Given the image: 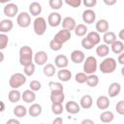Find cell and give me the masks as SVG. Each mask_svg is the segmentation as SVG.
<instances>
[{
  "label": "cell",
  "instance_id": "27",
  "mask_svg": "<svg viewBox=\"0 0 124 124\" xmlns=\"http://www.w3.org/2000/svg\"><path fill=\"white\" fill-rule=\"evenodd\" d=\"M109 53V47L106 44H101L96 47V54L99 57H106Z\"/></svg>",
  "mask_w": 124,
  "mask_h": 124
},
{
  "label": "cell",
  "instance_id": "31",
  "mask_svg": "<svg viewBox=\"0 0 124 124\" xmlns=\"http://www.w3.org/2000/svg\"><path fill=\"white\" fill-rule=\"evenodd\" d=\"M86 37L89 39V41H90L94 46L99 45V44H100V42H101V37H100V35H99V33H98L97 31L89 32V33L87 34V36H86Z\"/></svg>",
  "mask_w": 124,
  "mask_h": 124
},
{
  "label": "cell",
  "instance_id": "50",
  "mask_svg": "<svg viewBox=\"0 0 124 124\" xmlns=\"http://www.w3.org/2000/svg\"><path fill=\"white\" fill-rule=\"evenodd\" d=\"M6 124H20V122L15 118H11L6 122Z\"/></svg>",
  "mask_w": 124,
  "mask_h": 124
},
{
  "label": "cell",
  "instance_id": "42",
  "mask_svg": "<svg viewBox=\"0 0 124 124\" xmlns=\"http://www.w3.org/2000/svg\"><path fill=\"white\" fill-rule=\"evenodd\" d=\"M87 75L85 73H78L76 76H75V80L78 82V83H84L86 82L87 80Z\"/></svg>",
  "mask_w": 124,
  "mask_h": 124
},
{
  "label": "cell",
  "instance_id": "2",
  "mask_svg": "<svg viewBox=\"0 0 124 124\" xmlns=\"http://www.w3.org/2000/svg\"><path fill=\"white\" fill-rule=\"evenodd\" d=\"M103 74H111L116 69V60L112 57H106L99 66Z\"/></svg>",
  "mask_w": 124,
  "mask_h": 124
},
{
  "label": "cell",
  "instance_id": "56",
  "mask_svg": "<svg viewBox=\"0 0 124 124\" xmlns=\"http://www.w3.org/2000/svg\"><path fill=\"white\" fill-rule=\"evenodd\" d=\"M1 104H2V108H1V111H4V109H5V108H4V103L2 102Z\"/></svg>",
  "mask_w": 124,
  "mask_h": 124
},
{
  "label": "cell",
  "instance_id": "54",
  "mask_svg": "<svg viewBox=\"0 0 124 124\" xmlns=\"http://www.w3.org/2000/svg\"><path fill=\"white\" fill-rule=\"evenodd\" d=\"M0 56H1V59H0V62H3V60H4V53L1 51L0 52Z\"/></svg>",
  "mask_w": 124,
  "mask_h": 124
},
{
  "label": "cell",
  "instance_id": "43",
  "mask_svg": "<svg viewBox=\"0 0 124 124\" xmlns=\"http://www.w3.org/2000/svg\"><path fill=\"white\" fill-rule=\"evenodd\" d=\"M81 46L83 47V48H85V49H92L95 46L89 41V39L87 38V37H85V38H83L82 40H81Z\"/></svg>",
  "mask_w": 124,
  "mask_h": 124
},
{
  "label": "cell",
  "instance_id": "11",
  "mask_svg": "<svg viewBox=\"0 0 124 124\" xmlns=\"http://www.w3.org/2000/svg\"><path fill=\"white\" fill-rule=\"evenodd\" d=\"M62 27H63V29H66V30H69V31H73L77 27V22H76L74 17L66 16L62 20Z\"/></svg>",
  "mask_w": 124,
  "mask_h": 124
},
{
  "label": "cell",
  "instance_id": "21",
  "mask_svg": "<svg viewBox=\"0 0 124 124\" xmlns=\"http://www.w3.org/2000/svg\"><path fill=\"white\" fill-rule=\"evenodd\" d=\"M42 111H43L42 106H41L40 104H37V103L32 104V105L29 107V108H28V113H29V115L32 116V117H37V116H39V115L42 113Z\"/></svg>",
  "mask_w": 124,
  "mask_h": 124
},
{
  "label": "cell",
  "instance_id": "37",
  "mask_svg": "<svg viewBox=\"0 0 124 124\" xmlns=\"http://www.w3.org/2000/svg\"><path fill=\"white\" fill-rule=\"evenodd\" d=\"M23 68H24L23 69L24 75L27 76V77H31L35 73V64L33 62L30 63V64H28V65H26V66H24Z\"/></svg>",
  "mask_w": 124,
  "mask_h": 124
},
{
  "label": "cell",
  "instance_id": "53",
  "mask_svg": "<svg viewBox=\"0 0 124 124\" xmlns=\"http://www.w3.org/2000/svg\"><path fill=\"white\" fill-rule=\"evenodd\" d=\"M118 37H119V39H120L121 41H124V28L121 29V30L119 31V33H118Z\"/></svg>",
  "mask_w": 124,
  "mask_h": 124
},
{
  "label": "cell",
  "instance_id": "22",
  "mask_svg": "<svg viewBox=\"0 0 124 124\" xmlns=\"http://www.w3.org/2000/svg\"><path fill=\"white\" fill-rule=\"evenodd\" d=\"M57 78H58L59 80L63 81V82H66V81H69L72 78V73H71L70 70L61 69L57 73Z\"/></svg>",
  "mask_w": 124,
  "mask_h": 124
},
{
  "label": "cell",
  "instance_id": "38",
  "mask_svg": "<svg viewBox=\"0 0 124 124\" xmlns=\"http://www.w3.org/2000/svg\"><path fill=\"white\" fill-rule=\"evenodd\" d=\"M64 110V107L62 104H51V111L56 114V115H59L63 112Z\"/></svg>",
  "mask_w": 124,
  "mask_h": 124
},
{
  "label": "cell",
  "instance_id": "36",
  "mask_svg": "<svg viewBox=\"0 0 124 124\" xmlns=\"http://www.w3.org/2000/svg\"><path fill=\"white\" fill-rule=\"evenodd\" d=\"M48 86H49L50 90L54 91V92H63V90H64V87H63L62 83H60V82L49 81L48 82Z\"/></svg>",
  "mask_w": 124,
  "mask_h": 124
},
{
  "label": "cell",
  "instance_id": "35",
  "mask_svg": "<svg viewBox=\"0 0 124 124\" xmlns=\"http://www.w3.org/2000/svg\"><path fill=\"white\" fill-rule=\"evenodd\" d=\"M86 83H87V85L89 87H95V86H97L98 83H99V78H98V76H96L94 74L93 75H88Z\"/></svg>",
  "mask_w": 124,
  "mask_h": 124
},
{
  "label": "cell",
  "instance_id": "16",
  "mask_svg": "<svg viewBox=\"0 0 124 124\" xmlns=\"http://www.w3.org/2000/svg\"><path fill=\"white\" fill-rule=\"evenodd\" d=\"M65 108H66L67 112H69L71 114H76V113L79 112L80 106L75 101H69V102H67V104L65 106Z\"/></svg>",
  "mask_w": 124,
  "mask_h": 124
},
{
  "label": "cell",
  "instance_id": "19",
  "mask_svg": "<svg viewBox=\"0 0 124 124\" xmlns=\"http://www.w3.org/2000/svg\"><path fill=\"white\" fill-rule=\"evenodd\" d=\"M121 91V85L120 83L118 82H112L110 83V85L108 86V96L113 98V97H116Z\"/></svg>",
  "mask_w": 124,
  "mask_h": 124
},
{
  "label": "cell",
  "instance_id": "20",
  "mask_svg": "<svg viewBox=\"0 0 124 124\" xmlns=\"http://www.w3.org/2000/svg\"><path fill=\"white\" fill-rule=\"evenodd\" d=\"M22 100L27 103V104H31L36 100V94L34 91H32L31 89H26L23 91L22 96H21Z\"/></svg>",
  "mask_w": 124,
  "mask_h": 124
},
{
  "label": "cell",
  "instance_id": "40",
  "mask_svg": "<svg viewBox=\"0 0 124 124\" xmlns=\"http://www.w3.org/2000/svg\"><path fill=\"white\" fill-rule=\"evenodd\" d=\"M49 7L53 10H59L62 5H63V1L62 0H49L48 1Z\"/></svg>",
  "mask_w": 124,
  "mask_h": 124
},
{
  "label": "cell",
  "instance_id": "15",
  "mask_svg": "<svg viewBox=\"0 0 124 124\" xmlns=\"http://www.w3.org/2000/svg\"><path fill=\"white\" fill-rule=\"evenodd\" d=\"M96 106L98 107V108L102 109V110H106L108 107H109V100L107 96H99L97 98V101H96Z\"/></svg>",
  "mask_w": 124,
  "mask_h": 124
},
{
  "label": "cell",
  "instance_id": "17",
  "mask_svg": "<svg viewBox=\"0 0 124 124\" xmlns=\"http://www.w3.org/2000/svg\"><path fill=\"white\" fill-rule=\"evenodd\" d=\"M14 27V23L11 19H2L0 21V32L1 33H7V32H10Z\"/></svg>",
  "mask_w": 124,
  "mask_h": 124
},
{
  "label": "cell",
  "instance_id": "24",
  "mask_svg": "<svg viewBox=\"0 0 124 124\" xmlns=\"http://www.w3.org/2000/svg\"><path fill=\"white\" fill-rule=\"evenodd\" d=\"M29 13L31 14V16H34L38 17V16H40L41 13H42L41 4L38 3V2H32L29 5Z\"/></svg>",
  "mask_w": 124,
  "mask_h": 124
},
{
  "label": "cell",
  "instance_id": "51",
  "mask_svg": "<svg viewBox=\"0 0 124 124\" xmlns=\"http://www.w3.org/2000/svg\"><path fill=\"white\" fill-rule=\"evenodd\" d=\"M104 3L108 6H112L116 3V0H104Z\"/></svg>",
  "mask_w": 124,
  "mask_h": 124
},
{
  "label": "cell",
  "instance_id": "48",
  "mask_svg": "<svg viewBox=\"0 0 124 124\" xmlns=\"http://www.w3.org/2000/svg\"><path fill=\"white\" fill-rule=\"evenodd\" d=\"M117 62L121 65H124V51L122 53H120L117 57Z\"/></svg>",
  "mask_w": 124,
  "mask_h": 124
},
{
  "label": "cell",
  "instance_id": "32",
  "mask_svg": "<svg viewBox=\"0 0 124 124\" xmlns=\"http://www.w3.org/2000/svg\"><path fill=\"white\" fill-rule=\"evenodd\" d=\"M27 112V108L22 105H17L14 108V114L17 117H24Z\"/></svg>",
  "mask_w": 124,
  "mask_h": 124
},
{
  "label": "cell",
  "instance_id": "26",
  "mask_svg": "<svg viewBox=\"0 0 124 124\" xmlns=\"http://www.w3.org/2000/svg\"><path fill=\"white\" fill-rule=\"evenodd\" d=\"M103 41H104V44H106V45H112L115 41H117L116 40V35H115V33L114 32H111V31H108L107 33H105L104 34V36H103Z\"/></svg>",
  "mask_w": 124,
  "mask_h": 124
},
{
  "label": "cell",
  "instance_id": "41",
  "mask_svg": "<svg viewBox=\"0 0 124 124\" xmlns=\"http://www.w3.org/2000/svg\"><path fill=\"white\" fill-rule=\"evenodd\" d=\"M62 44H60L59 42H57L55 39H52L50 42H49V47H50V49H52V50H54V51H58V50H60L61 48H62Z\"/></svg>",
  "mask_w": 124,
  "mask_h": 124
},
{
  "label": "cell",
  "instance_id": "9",
  "mask_svg": "<svg viewBox=\"0 0 124 124\" xmlns=\"http://www.w3.org/2000/svg\"><path fill=\"white\" fill-rule=\"evenodd\" d=\"M3 12H4V15L7 16L8 17H15L17 15L18 7H17V5L14 4V3H9V4L5 5Z\"/></svg>",
  "mask_w": 124,
  "mask_h": 124
},
{
  "label": "cell",
  "instance_id": "47",
  "mask_svg": "<svg viewBox=\"0 0 124 124\" xmlns=\"http://www.w3.org/2000/svg\"><path fill=\"white\" fill-rule=\"evenodd\" d=\"M97 4V0H84L83 1V5L86 8H93L94 6H96Z\"/></svg>",
  "mask_w": 124,
  "mask_h": 124
},
{
  "label": "cell",
  "instance_id": "25",
  "mask_svg": "<svg viewBox=\"0 0 124 124\" xmlns=\"http://www.w3.org/2000/svg\"><path fill=\"white\" fill-rule=\"evenodd\" d=\"M65 99V95L63 92H54L50 93V101L52 104H62Z\"/></svg>",
  "mask_w": 124,
  "mask_h": 124
},
{
  "label": "cell",
  "instance_id": "5",
  "mask_svg": "<svg viewBox=\"0 0 124 124\" xmlns=\"http://www.w3.org/2000/svg\"><path fill=\"white\" fill-rule=\"evenodd\" d=\"M33 29L36 35L38 36H42L46 33V21L44 17L42 16H38L35 18L34 22H33Z\"/></svg>",
  "mask_w": 124,
  "mask_h": 124
},
{
  "label": "cell",
  "instance_id": "57",
  "mask_svg": "<svg viewBox=\"0 0 124 124\" xmlns=\"http://www.w3.org/2000/svg\"><path fill=\"white\" fill-rule=\"evenodd\" d=\"M40 124H44V123H40Z\"/></svg>",
  "mask_w": 124,
  "mask_h": 124
},
{
  "label": "cell",
  "instance_id": "44",
  "mask_svg": "<svg viewBox=\"0 0 124 124\" xmlns=\"http://www.w3.org/2000/svg\"><path fill=\"white\" fill-rule=\"evenodd\" d=\"M29 87H30V89L32 90V91H39L40 89H41V87H42V84H41V82L39 81V80H36V79H34V80H31L30 81V83H29Z\"/></svg>",
  "mask_w": 124,
  "mask_h": 124
},
{
  "label": "cell",
  "instance_id": "1",
  "mask_svg": "<svg viewBox=\"0 0 124 124\" xmlns=\"http://www.w3.org/2000/svg\"><path fill=\"white\" fill-rule=\"evenodd\" d=\"M33 50L29 46H23L19 48V64L21 66H26L32 63Z\"/></svg>",
  "mask_w": 124,
  "mask_h": 124
},
{
  "label": "cell",
  "instance_id": "45",
  "mask_svg": "<svg viewBox=\"0 0 124 124\" xmlns=\"http://www.w3.org/2000/svg\"><path fill=\"white\" fill-rule=\"evenodd\" d=\"M115 109L116 112L120 115H124V101H119L117 102L116 106H115Z\"/></svg>",
  "mask_w": 124,
  "mask_h": 124
},
{
  "label": "cell",
  "instance_id": "7",
  "mask_svg": "<svg viewBox=\"0 0 124 124\" xmlns=\"http://www.w3.org/2000/svg\"><path fill=\"white\" fill-rule=\"evenodd\" d=\"M71 31H69V30H66V29H61V30H59L55 35H54V38L53 39H55L57 42H59L60 44H65L66 42H68L70 39H71Z\"/></svg>",
  "mask_w": 124,
  "mask_h": 124
},
{
  "label": "cell",
  "instance_id": "52",
  "mask_svg": "<svg viewBox=\"0 0 124 124\" xmlns=\"http://www.w3.org/2000/svg\"><path fill=\"white\" fill-rule=\"evenodd\" d=\"M80 124H95V123H94V121H93L92 119L86 118V119H83V120L81 121V123H80Z\"/></svg>",
  "mask_w": 124,
  "mask_h": 124
},
{
  "label": "cell",
  "instance_id": "34",
  "mask_svg": "<svg viewBox=\"0 0 124 124\" xmlns=\"http://www.w3.org/2000/svg\"><path fill=\"white\" fill-rule=\"evenodd\" d=\"M74 31H75V34L78 37H83L87 33V26L85 24H82V23L78 24Z\"/></svg>",
  "mask_w": 124,
  "mask_h": 124
},
{
  "label": "cell",
  "instance_id": "14",
  "mask_svg": "<svg viewBox=\"0 0 124 124\" xmlns=\"http://www.w3.org/2000/svg\"><path fill=\"white\" fill-rule=\"evenodd\" d=\"M54 64L57 68L65 69L69 64V59L64 54H59L54 58Z\"/></svg>",
  "mask_w": 124,
  "mask_h": 124
},
{
  "label": "cell",
  "instance_id": "6",
  "mask_svg": "<svg viewBox=\"0 0 124 124\" xmlns=\"http://www.w3.org/2000/svg\"><path fill=\"white\" fill-rule=\"evenodd\" d=\"M16 23L22 28H27L31 24V16L26 12H21L16 17Z\"/></svg>",
  "mask_w": 124,
  "mask_h": 124
},
{
  "label": "cell",
  "instance_id": "30",
  "mask_svg": "<svg viewBox=\"0 0 124 124\" xmlns=\"http://www.w3.org/2000/svg\"><path fill=\"white\" fill-rule=\"evenodd\" d=\"M111 50L113 53L115 54H120L124 51V44L122 43V41H115L112 45H111Z\"/></svg>",
  "mask_w": 124,
  "mask_h": 124
},
{
  "label": "cell",
  "instance_id": "4",
  "mask_svg": "<svg viewBox=\"0 0 124 124\" xmlns=\"http://www.w3.org/2000/svg\"><path fill=\"white\" fill-rule=\"evenodd\" d=\"M26 82V76L21 73H16L11 76L9 79V85L13 89H17Z\"/></svg>",
  "mask_w": 124,
  "mask_h": 124
},
{
  "label": "cell",
  "instance_id": "28",
  "mask_svg": "<svg viewBox=\"0 0 124 124\" xmlns=\"http://www.w3.org/2000/svg\"><path fill=\"white\" fill-rule=\"evenodd\" d=\"M114 119V114L110 110H105L100 114V120L103 123H109Z\"/></svg>",
  "mask_w": 124,
  "mask_h": 124
},
{
  "label": "cell",
  "instance_id": "8",
  "mask_svg": "<svg viewBox=\"0 0 124 124\" xmlns=\"http://www.w3.org/2000/svg\"><path fill=\"white\" fill-rule=\"evenodd\" d=\"M61 21H62V17H61V15L57 12H53V13H50L48 17H47V23L49 24V26L51 27H57L61 24Z\"/></svg>",
  "mask_w": 124,
  "mask_h": 124
},
{
  "label": "cell",
  "instance_id": "29",
  "mask_svg": "<svg viewBox=\"0 0 124 124\" xmlns=\"http://www.w3.org/2000/svg\"><path fill=\"white\" fill-rule=\"evenodd\" d=\"M21 94L20 92L17 90V89H12L10 92H9V95H8V98H9V101L11 103H17L20 98H21Z\"/></svg>",
  "mask_w": 124,
  "mask_h": 124
},
{
  "label": "cell",
  "instance_id": "55",
  "mask_svg": "<svg viewBox=\"0 0 124 124\" xmlns=\"http://www.w3.org/2000/svg\"><path fill=\"white\" fill-rule=\"evenodd\" d=\"M121 75L124 77V66L122 67V69H121Z\"/></svg>",
  "mask_w": 124,
  "mask_h": 124
},
{
  "label": "cell",
  "instance_id": "46",
  "mask_svg": "<svg viewBox=\"0 0 124 124\" xmlns=\"http://www.w3.org/2000/svg\"><path fill=\"white\" fill-rule=\"evenodd\" d=\"M65 3L73 8H78L80 6L81 1L80 0H65Z\"/></svg>",
  "mask_w": 124,
  "mask_h": 124
},
{
  "label": "cell",
  "instance_id": "18",
  "mask_svg": "<svg viewBox=\"0 0 124 124\" xmlns=\"http://www.w3.org/2000/svg\"><path fill=\"white\" fill-rule=\"evenodd\" d=\"M108 21L107 19H99L96 22V30L98 33H107L108 31Z\"/></svg>",
  "mask_w": 124,
  "mask_h": 124
},
{
  "label": "cell",
  "instance_id": "39",
  "mask_svg": "<svg viewBox=\"0 0 124 124\" xmlns=\"http://www.w3.org/2000/svg\"><path fill=\"white\" fill-rule=\"evenodd\" d=\"M8 43H9V38L6 34L4 33H1L0 34V49H4L6 48V46H8Z\"/></svg>",
  "mask_w": 124,
  "mask_h": 124
},
{
  "label": "cell",
  "instance_id": "10",
  "mask_svg": "<svg viewBox=\"0 0 124 124\" xmlns=\"http://www.w3.org/2000/svg\"><path fill=\"white\" fill-rule=\"evenodd\" d=\"M96 19V14L93 10L91 9H86L83 11L82 13V20L84 23H87V24H91L95 21Z\"/></svg>",
  "mask_w": 124,
  "mask_h": 124
},
{
  "label": "cell",
  "instance_id": "13",
  "mask_svg": "<svg viewBox=\"0 0 124 124\" xmlns=\"http://www.w3.org/2000/svg\"><path fill=\"white\" fill-rule=\"evenodd\" d=\"M85 59V55L84 52L79 50V49H75L71 52V60L76 63V64H79L81 62H83Z\"/></svg>",
  "mask_w": 124,
  "mask_h": 124
},
{
  "label": "cell",
  "instance_id": "12",
  "mask_svg": "<svg viewBox=\"0 0 124 124\" xmlns=\"http://www.w3.org/2000/svg\"><path fill=\"white\" fill-rule=\"evenodd\" d=\"M47 54L46 51L44 50H40V51H37L34 55V61L37 65L39 66H42V65H46V61H47Z\"/></svg>",
  "mask_w": 124,
  "mask_h": 124
},
{
  "label": "cell",
  "instance_id": "49",
  "mask_svg": "<svg viewBox=\"0 0 124 124\" xmlns=\"http://www.w3.org/2000/svg\"><path fill=\"white\" fill-rule=\"evenodd\" d=\"M52 124H63V119H62V117H56V118H54V120L52 121Z\"/></svg>",
  "mask_w": 124,
  "mask_h": 124
},
{
  "label": "cell",
  "instance_id": "3",
  "mask_svg": "<svg viewBox=\"0 0 124 124\" xmlns=\"http://www.w3.org/2000/svg\"><path fill=\"white\" fill-rule=\"evenodd\" d=\"M97 59L94 56H88L83 62V73L86 75H93L97 71Z\"/></svg>",
  "mask_w": 124,
  "mask_h": 124
},
{
  "label": "cell",
  "instance_id": "23",
  "mask_svg": "<svg viewBox=\"0 0 124 124\" xmlns=\"http://www.w3.org/2000/svg\"><path fill=\"white\" fill-rule=\"evenodd\" d=\"M92 104H93L92 97H91L90 95H88V94L83 95V96L80 98V100H79V106H80L82 108H85V109L90 108L91 106H92Z\"/></svg>",
  "mask_w": 124,
  "mask_h": 124
},
{
  "label": "cell",
  "instance_id": "33",
  "mask_svg": "<svg viewBox=\"0 0 124 124\" xmlns=\"http://www.w3.org/2000/svg\"><path fill=\"white\" fill-rule=\"evenodd\" d=\"M55 71H56V69H55L54 65L50 64V63L46 64L44 66V68H43V73H44V75L46 77H52V76H54Z\"/></svg>",
  "mask_w": 124,
  "mask_h": 124
}]
</instances>
